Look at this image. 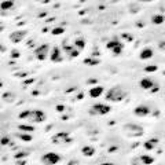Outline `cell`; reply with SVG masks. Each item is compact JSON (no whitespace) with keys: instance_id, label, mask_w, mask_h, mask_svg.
Returning <instances> with one entry per match:
<instances>
[{"instance_id":"cell-21","label":"cell","mask_w":165,"mask_h":165,"mask_svg":"<svg viewBox=\"0 0 165 165\" xmlns=\"http://www.w3.org/2000/svg\"><path fill=\"white\" fill-rule=\"evenodd\" d=\"M18 128H20L21 132H26V134H30V132L34 131V127L28 125V124H21V125H18Z\"/></svg>"},{"instance_id":"cell-11","label":"cell","mask_w":165,"mask_h":165,"mask_svg":"<svg viewBox=\"0 0 165 165\" xmlns=\"http://www.w3.org/2000/svg\"><path fill=\"white\" fill-rule=\"evenodd\" d=\"M50 59L54 63H58L63 61V55H62V50L59 47H54V48L50 51Z\"/></svg>"},{"instance_id":"cell-28","label":"cell","mask_w":165,"mask_h":165,"mask_svg":"<svg viewBox=\"0 0 165 165\" xmlns=\"http://www.w3.org/2000/svg\"><path fill=\"white\" fill-rule=\"evenodd\" d=\"M20 56H21L20 51H17V50H12L11 51V58H20Z\"/></svg>"},{"instance_id":"cell-15","label":"cell","mask_w":165,"mask_h":165,"mask_svg":"<svg viewBox=\"0 0 165 165\" xmlns=\"http://www.w3.org/2000/svg\"><path fill=\"white\" fill-rule=\"evenodd\" d=\"M73 46L76 47V50H78V51H82V50L85 48V46H87V41H85L84 37H76Z\"/></svg>"},{"instance_id":"cell-27","label":"cell","mask_w":165,"mask_h":165,"mask_svg":"<svg viewBox=\"0 0 165 165\" xmlns=\"http://www.w3.org/2000/svg\"><path fill=\"white\" fill-rule=\"evenodd\" d=\"M157 69H158V66L150 65V66H146V68H145V72H155Z\"/></svg>"},{"instance_id":"cell-32","label":"cell","mask_w":165,"mask_h":165,"mask_svg":"<svg viewBox=\"0 0 165 165\" xmlns=\"http://www.w3.org/2000/svg\"><path fill=\"white\" fill-rule=\"evenodd\" d=\"M139 2H142V3H149V2H153V0H139Z\"/></svg>"},{"instance_id":"cell-5","label":"cell","mask_w":165,"mask_h":165,"mask_svg":"<svg viewBox=\"0 0 165 165\" xmlns=\"http://www.w3.org/2000/svg\"><path fill=\"white\" fill-rule=\"evenodd\" d=\"M110 110H112V107H110L109 105H105V103H95L94 106L90 107L88 113H90L91 116H106L107 113H110Z\"/></svg>"},{"instance_id":"cell-29","label":"cell","mask_w":165,"mask_h":165,"mask_svg":"<svg viewBox=\"0 0 165 165\" xmlns=\"http://www.w3.org/2000/svg\"><path fill=\"white\" fill-rule=\"evenodd\" d=\"M123 37H125V39L128 40V41H132V40H134V39H132L131 34H127V33H124V34H123Z\"/></svg>"},{"instance_id":"cell-12","label":"cell","mask_w":165,"mask_h":165,"mask_svg":"<svg viewBox=\"0 0 165 165\" xmlns=\"http://www.w3.org/2000/svg\"><path fill=\"white\" fill-rule=\"evenodd\" d=\"M154 55V51L151 47H145V48L140 50V52H139V59L140 61H149V59H151Z\"/></svg>"},{"instance_id":"cell-7","label":"cell","mask_w":165,"mask_h":165,"mask_svg":"<svg viewBox=\"0 0 165 165\" xmlns=\"http://www.w3.org/2000/svg\"><path fill=\"white\" fill-rule=\"evenodd\" d=\"M61 161V155L58 153H54V151H48V153L43 154L41 157V163L44 165H55Z\"/></svg>"},{"instance_id":"cell-26","label":"cell","mask_w":165,"mask_h":165,"mask_svg":"<svg viewBox=\"0 0 165 165\" xmlns=\"http://www.w3.org/2000/svg\"><path fill=\"white\" fill-rule=\"evenodd\" d=\"M63 32H65V28H61V26H56L51 29V34L52 36H58V34H62Z\"/></svg>"},{"instance_id":"cell-14","label":"cell","mask_w":165,"mask_h":165,"mask_svg":"<svg viewBox=\"0 0 165 165\" xmlns=\"http://www.w3.org/2000/svg\"><path fill=\"white\" fill-rule=\"evenodd\" d=\"M139 85H140V88L142 90H146V91H150L151 88L155 85V82L151 80V78H149V77H145V78H142L140 82H139Z\"/></svg>"},{"instance_id":"cell-24","label":"cell","mask_w":165,"mask_h":165,"mask_svg":"<svg viewBox=\"0 0 165 165\" xmlns=\"http://www.w3.org/2000/svg\"><path fill=\"white\" fill-rule=\"evenodd\" d=\"M17 138H20L21 140H24V142H30L32 140V135L26 134V132H20V134H17Z\"/></svg>"},{"instance_id":"cell-16","label":"cell","mask_w":165,"mask_h":165,"mask_svg":"<svg viewBox=\"0 0 165 165\" xmlns=\"http://www.w3.org/2000/svg\"><path fill=\"white\" fill-rule=\"evenodd\" d=\"M14 6H15L14 0H4V2L0 3V10L2 11H10V10L14 8Z\"/></svg>"},{"instance_id":"cell-19","label":"cell","mask_w":165,"mask_h":165,"mask_svg":"<svg viewBox=\"0 0 165 165\" xmlns=\"http://www.w3.org/2000/svg\"><path fill=\"white\" fill-rule=\"evenodd\" d=\"M139 161L142 163V165H150L154 163V158L151 155H140L139 157Z\"/></svg>"},{"instance_id":"cell-13","label":"cell","mask_w":165,"mask_h":165,"mask_svg":"<svg viewBox=\"0 0 165 165\" xmlns=\"http://www.w3.org/2000/svg\"><path fill=\"white\" fill-rule=\"evenodd\" d=\"M134 113H135V116H138V117H146L150 114V107H149L147 105H139L138 107H135Z\"/></svg>"},{"instance_id":"cell-31","label":"cell","mask_w":165,"mask_h":165,"mask_svg":"<svg viewBox=\"0 0 165 165\" xmlns=\"http://www.w3.org/2000/svg\"><path fill=\"white\" fill-rule=\"evenodd\" d=\"M36 2H40V3H48L50 0H36Z\"/></svg>"},{"instance_id":"cell-18","label":"cell","mask_w":165,"mask_h":165,"mask_svg":"<svg viewBox=\"0 0 165 165\" xmlns=\"http://www.w3.org/2000/svg\"><path fill=\"white\" fill-rule=\"evenodd\" d=\"M164 14H154L153 17H151V24L153 25H157V26H161V25H164Z\"/></svg>"},{"instance_id":"cell-1","label":"cell","mask_w":165,"mask_h":165,"mask_svg":"<svg viewBox=\"0 0 165 165\" xmlns=\"http://www.w3.org/2000/svg\"><path fill=\"white\" fill-rule=\"evenodd\" d=\"M20 120H25V121L30 124H41L47 120V116L43 110L33 109V110H24L20 113Z\"/></svg>"},{"instance_id":"cell-9","label":"cell","mask_w":165,"mask_h":165,"mask_svg":"<svg viewBox=\"0 0 165 165\" xmlns=\"http://www.w3.org/2000/svg\"><path fill=\"white\" fill-rule=\"evenodd\" d=\"M26 36H28V29H17L8 34V39H10L11 43L17 44V43H21Z\"/></svg>"},{"instance_id":"cell-3","label":"cell","mask_w":165,"mask_h":165,"mask_svg":"<svg viewBox=\"0 0 165 165\" xmlns=\"http://www.w3.org/2000/svg\"><path fill=\"white\" fill-rule=\"evenodd\" d=\"M106 48L109 50L110 52L113 54V55H116V56H118L120 54L123 52V50H124V43L120 39H117V37H114V39L112 40H109L106 43Z\"/></svg>"},{"instance_id":"cell-10","label":"cell","mask_w":165,"mask_h":165,"mask_svg":"<svg viewBox=\"0 0 165 165\" xmlns=\"http://www.w3.org/2000/svg\"><path fill=\"white\" fill-rule=\"evenodd\" d=\"M61 50H62V52L65 54V55L68 56L69 59H74V58H77V56L80 55V51H78V50H76V47H74V46L63 44Z\"/></svg>"},{"instance_id":"cell-8","label":"cell","mask_w":165,"mask_h":165,"mask_svg":"<svg viewBox=\"0 0 165 165\" xmlns=\"http://www.w3.org/2000/svg\"><path fill=\"white\" fill-rule=\"evenodd\" d=\"M50 55V46L48 44H41L34 50V56L37 61H46Z\"/></svg>"},{"instance_id":"cell-17","label":"cell","mask_w":165,"mask_h":165,"mask_svg":"<svg viewBox=\"0 0 165 165\" xmlns=\"http://www.w3.org/2000/svg\"><path fill=\"white\" fill-rule=\"evenodd\" d=\"M103 92H105L103 87H100V85H96V87H94V88H91V90H90V96L91 98H99Z\"/></svg>"},{"instance_id":"cell-20","label":"cell","mask_w":165,"mask_h":165,"mask_svg":"<svg viewBox=\"0 0 165 165\" xmlns=\"http://www.w3.org/2000/svg\"><path fill=\"white\" fill-rule=\"evenodd\" d=\"M81 153H82V155H85V157H91V155L95 154V149L92 146H85V147H82Z\"/></svg>"},{"instance_id":"cell-33","label":"cell","mask_w":165,"mask_h":165,"mask_svg":"<svg viewBox=\"0 0 165 165\" xmlns=\"http://www.w3.org/2000/svg\"><path fill=\"white\" fill-rule=\"evenodd\" d=\"M100 165H114V164H112V163H102Z\"/></svg>"},{"instance_id":"cell-2","label":"cell","mask_w":165,"mask_h":165,"mask_svg":"<svg viewBox=\"0 0 165 165\" xmlns=\"http://www.w3.org/2000/svg\"><path fill=\"white\" fill-rule=\"evenodd\" d=\"M127 95H128V92L124 90L121 85H116V87H112L107 91L105 98H106V100H109V102H123L127 98Z\"/></svg>"},{"instance_id":"cell-4","label":"cell","mask_w":165,"mask_h":165,"mask_svg":"<svg viewBox=\"0 0 165 165\" xmlns=\"http://www.w3.org/2000/svg\"><path fill=\"white\" fill-rule=\"evenodd\" d=\"M123 132L127 136H131V138H136V136H142L143 135V128L140 125H136V124H125L123 127Z\"/></svg>"},{"instance_id":"cell-30","label":"cell","mask_w":165,"mask_h":165,"mask_svg":"<svg viewBox=\"0 0 165 165\" xmlns=\"http://www.w3.org/2000/svg\"><path fill=\"white\" fill-rule=\"evenodd\" d=\"M2 143H3V145L10 143V139H7V138H6V139H3V140H2Z\"/></svg>"},{"instance_id":"cell-6","label":"cell","mask_w":165,"mask_h":165,"mask_svg":"<svg viewBox=\"0 0 165 165\" xmlns=\"http://www.w3.org/2000/svg\"><path fill=\"white\" fill-rule=\"evenodd\" d=\"M52 142L55 145H61V146H66V145H70L73 142L72 136L68 134V132H58L52 136Z\"/></svg>"},{"instance_id":"cell-22","label":"cell","mask_w":165,"mask_h":165,"mask_svg":"<svg viewBox=\"0 0 165 165\" xmlns=\"http://www.w3.org/2000/svg\"><path fill=\"white\" fill-rule=\"evenodd\" d=\"M3 100H6L7 103H12L15 100V95L12 92H4L3 94Z\"/></svg>"},{"instance_id":"cell-25","label":"cell","mask_w":165,"mask_h":165,"mask_svg":"<svg viewBox=\"0 0 165 165\" xmlns=\"http://www.w3.org/2000/svg\"><path fill=\"white\" fill-rule=\"evenodd\" d=\"M82 62H84V65L92 66V65H98V63H99V59H96V58H85Z\"/></svg>"},{"instance_id":"cell-23","label":"cell","mask_w":165,"mask_h":165,"mask_svg":"<svg viewBox=\"0 0 165 165\" xmlns=\"http://www.w3.org/2000/svg\"><path fill=\"white\" fill-rule=\"evenodd\" d=\"M157 143H158V139H150V140H147L145 143V147L147 149V150H153Z\"/></svg>"}]
</instances>
